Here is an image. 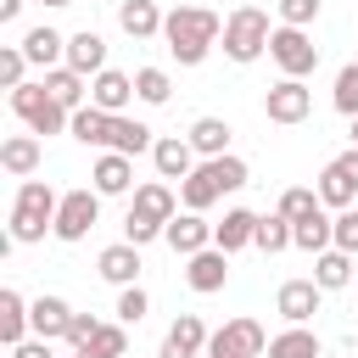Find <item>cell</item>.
<instances>
[{
  "mask_svg": "<svg viewBox=\"0 0 358 358\" xmlns=\"http://www.w3.org/2000/svg\"><path fill=\"white\" fill-rule=\"evenodd\" d=\"M162 22H168V11H162L157 0H117V28H123L129 39H157Z\"/></svg>",
  "mask_w": 358,
  "mask_h": 358,
  "instance_id": "cell-20",
  "label": "cell"
},
{
  "mask_svg": "<svg viewBox=\"0 0 358 358\" xmlns=\"http://www.w3.org/2000/svg\"><path fill=\"white\" fill-rule=\"evenodd\" d=\"M101 218V190L95 185H78V190H62V207H56V241L78 246Z\"/></svg>",
  "mask_w": 358,
  "mask_h": 358,
  "instance_id": "cell-6",
  "label": "cell"
},
{
  "mask_svg": "<svg viewBox=\"0 0 358 358\" xmlns=\"http://www.w3.org/2000/svg\"><path fill=\"white\" fill-rule=\"evenodd\" d=\"M67 67H73V73H84V78L106 73V39H101L95 28H78V34H67Z\"/></svg>",
  "mask_w": 358,
  "mask_h": 358,
  "instance_id": "cell-21",
  "label": "cell"
},
{
  "mask_svg": "<svg viewBox=\"0 0 358 358\" xmlns=\"http://www.w3.org/2000/svg\"><path fill=\"white\" fill-rule=\"evenodd\" d=\"M123 241H129V246H151V241H162V224H151V218L129 213V218H123Z\"/></svg>",
  "mask_w": 358,
  "mask_h": 358,
  "instance_id": "cell-42",
  "label": "cell"
},
{
  "mask_svg": "<svg viewBox=\"0 0 358 358\" xmlns=\"http://www.w3.org/2000/svg\"><path fill=\"white\" fill-rule=\"evenodd\" d=\"M330 162H336V168L347 173V185L358 190V145H352V151H341V157H330Z\"/></svg>",
  "mask_w": 358,
  "mask_h": 358,
  "instance_id": "cell-46",
  "label": "cell"
},
{
  "mask_svg": "<svg viewBox=\"0 0 358 358\" xmlns=\"http://www.w3.org/2000/svg\"><path fill=\"white\" fill-rule=\"evenodd\" d=\"M11 358H56V352H50V341H39V336H28L22 347H11Z\"/></svg>",
  "mask_w": 358,
  "mask_h": 358,
  "instance_id": "cell-45",
  "label": "cell"
},
{
  "mask_svg": "<svg viewBox=\"0 0 358 358\" xmlns=\"http://www.w3.org/2000/svg\"><path fill=\"white\" fill-rule=\"evenodd\" d=\"M22 6H28V0H0V22H17V17H22Z\"/></svg>",
  "mask_w": 358,
  "mask_h": 358,
  "instance_id": "cell-48",
  "label": "cell"
},
{
  "mask_svg": "<svg viewBox=\"0 0 358 358\" xmlns=\"http://www.w3.org/2000/svg\"><path fill=\"white\" fill-rule=\"evenodd\" d=\"M39 6H73V0H39Z\"/></svg>",
  "mask_w": 358,
  "mask_h": 358,
  "instance_id": "cell-49",
  "label": "cell"
},
{
  "mask_svg": "<svg viewBox=\"0 0 358 358\" xmlns=\"http://www.w3.org/2000/svg\"><path fill=\"white\" fill-rule=\"evenodd\" d=\"M162 241H168L179 257H196V252H207V246H213V224H207L201 213H179V218H168Z\"/></svg>",
  "mask_w": 358,
  "mask_h": 358,
  "instance_id": "cell-16",
  "label": "cell"
},
{
  "mask_svg": "<svg viewBox=\"0 0 358 358\" xmlns=\"http://www.w3.org/2000/svg\"><path fill=\"white\" fill-rule=\"evenodd\" d=\"M218 336H224L235 352H246V358H263V352H268V330H263L257 319H229Z\"/></svg>",
  "mask_w": 358,
  "mask_h": 358,
  "instance_id": "cell-32",
  "label": "cell"
},
{
  "mask_svg": "<svg viewBox=\"0 0 358 358\" xmlns=\"http://www.w3.org/2000/svg\"><path fill=\"white\" fill-rule=\"evenodd\" d=\"M336 252H347V257H358V207H347V213H336Z\"/></svg>",
  "mask_w": 358,
  "mask_h": 358,
  "instance_id": "cell-44",
  "label": "cell"
},
{
  "mask_svg": "<svg viewBox=\"0 0 358 358\" xmlns=\"http://www.w3.org/2000/svg\"><path fill=\"white\" fill-rule=\"evenodd\" d=\"M313 285H319V291H347V285H352V257L336 252V246L319 252V257H313Z\"/></svg>",
  "mask_w": 358,
  "mask_h": 358,
  "instance_id": "cell-29",
  "label": "cell"
},
{
  "mask_svg": "<svg viewBox=\"0 0 358 358\" xmlns=\"http://www.w3.org/2000/svg\"><path fill=\"white\" fill-rule=\"evenodd\" d=\"M67 134H73L78 145H101V151H106V140H112V112H101V106H78L73 123H67Z\"/></svg>",
  "mask_w": 358,
  "mask_h": 358,
  "instance_id": "cell-27",
  "label": "cell"
},
{
  "mask_svg": "<svg viewBox=\"0 0 358 358\" xmlns=\"http://www.w3.org/2000/svg\"><path fill=\"white\" fill-rule=\"evenodd\" d=\"M268 56H274L280 78H308V73L319 67V45H313V34H308V28H285V22H274Z\"/></svg>",
  "mask_w": 358,
  "mask_h": 358,
  "instance_id": "cell-5",
  "label": "cell"
},
{
  "mask_svg": "<svg viewBox=\"0 0 358 358\" xmlns=\"http://www.w3.org/2000/svg\"><path fill=\"white\" fill-rule=\"evenodd\" d=\"M95 336H101V319H95V313H73V324H67V347L84 352Z\"/></svg>",
  "mask_w": 358,
  "mask_h": 358,
  "instance_id": "cell-43",
  "label": "cell"
},
{
  "mask_svg": "<svg viewBox=\"0 0 358 358\" xmlns=\"http://www.w3.org/2000/svg\"><path fill=\"white\" fill-rule=\"evenodd\" d=\"M313 190H319V201H324L330 213H347V207L358 201V190L347 185V173H341L336 162H324V168H319V185H313Z\"/></svg>",
  "mask_w": 358,
  "mask_h": 358,
  "instance_id": "cell-30",
  "label": "cell"
},
{
  "mask_svg": "<svg viewBox=\"0 0 358 358\" xmlns=\"http://www.w3.org/2000/svg\"><path fill=\"white\" fill-rule=\"evenodd\" d=\"M151 145H157V134H151V123H140V117H112V140H106V151H123V157H151Z\"/></svg>",
  "mask_w": 358,
  "mask_h": 358,
  "instance_id": "cell-25",
  "label": "cell"
},
{
  "mask_svg": "<svg viewBox=\"0 0 358 358\" xmlns=\"http://www.w3.org/2000/svg\"><path fill=\"white\" fill-rule=\"evenodd\" d=\"M352 358H358V352H352Z\"/></svg>",
  "mask_w": 358,
  "mask_h": 358,
  "instance_id": "cell-53",
  "label": "cell"
},
{
  "mask_svg": "<svg viewBox=\"0 0 358 358\" xmlns=\"http://www.w3.org/2000/svg\"><path fill=\"white\" fill-rule=\"evenodd\" d=\"M280 218H291V224H308L313 213H330L324 201H319V190L313 185H291V190H280V207H274Z\"/></svg>",
  "mask_w": 358,
  "mask_h": 358,
  "instance_id": "cell-31",
  "label": "cell"
},
{
  "mask_svg": "<svg viewBox=\"0 0 358 358\" xmlns=\"http://www.w3.org/2000/svg\"><path fill=\"white\" fill-rule=\"evenodd\" d=\"M229 134H235V129H229V117H196L185 140H190V145H196V157L207 162V157H229Z\"/></svg>",
  "mask_w": 358,
  "mask_h": 358,
  "instance_id": "cell-26",
  "label": "cell"
},
{
  "mask_svg": "<svg viewBox=\"0 0 358 358\" xmlns=\"http://www.w3.org/2000/svg\"><path fill=\"white\" fill-rule=\"evenodd\" d=\"M22 73H28V56H22V45H0V84H6V90H22V84H28Z\"/></svg>",
  "mask_w": 358,
  "mask_h": 358,
  "instance_id": "cell-41",
  "label": "cell"
},
{
  "mask_svg": "<svg viewBox=\"0 0 358 358\" xmlns=\"http://www.w3.org/2000/svg\"><path fill=\"white\" fill-rule=\"evenodd\" d=\"M201 168H207V173H213V179H218V185H224V190H241V185H246V179H252V168H246V162H241V157H235V151H229V157H207V162H201Z\"/></svg>",
  "mask_w": 358,
  "mask_h": 358,
  "instance_id": "cell-38",
  "label": "cell"
},
{
  "mask_svg": "<svg viewBox=\"0 0 358 358\" xmlns=\"http://www.w3.org/2000/svg\"><path fill=\"white\" fill-rule=\"evenodd\" d=\"M39 84H45V90H50V101H56V106H67V112L90 106V78H84V73H73L67 62H62V67H50Z\"/></svg>",
  "mask_w": 358,
  "mask_h": 358,
  "instance_id": "cell-23",
  "label": "cell"
},
{
  "mask_svg": "<svg viewBox=\"0 0 358 358\" xmlns=\"http://www.w3.org/2000/svg\"><path fill=\"white\" fill-rule=\"evenodd\" d=\"M84 358H129V324H101V336L84 347Z\"/></svg>",
  "mask_w": 358,
  "mask_h": 358,
  "instance_id": "cell-36",
  "label": "cell"
},
{
  "mask_svg": "<svg viewBox=\"0 0 358 358\" xmlns=\"http://www.w3.org/2000/svg\"><path fill=\"white\" fill-rule=\"evenodd\" d=\"M28 336H34V324H28V296H22L17 285H6V291H0V341H6V352L22 347Z\"/></svg>",
  "mask_w": 358,
  "mask_h": 358,
  "instance_id": "cell-22",
  "label": "cell"
},
{
  "mask_svg": "<svg viewBox=\"0 0 358 358\" xmlns=\"http://www.w3.org/2000/svg\"><path fill=\"white\" fill-rule=\"evenodd\" d=\"M134 95H140L145 106H168V101H173V78H168V67H140V73H134Z\"/></svg>",
  "mask_w": 358,
  "mask_h": 358,
  "instance_id": "cell-34",
  "label": "cell"
},
{
  "mask_svg": "<svg viewBox=\"0 0 358 358\" xmlns=\"http://www.w3.org/2000/svg\"><path fill=\"white\" fill-rule=\"evenodd\" d=\"M268 358H319V336L308 324H291V330L268 336Z\"/></svg>",
  "mask_w": 358,
  "mask_h": 358,
  "instance_id": "cell-33",
  "label": "cell"
},
{
  "mask_svg": "<svg viewBox=\"0 0 358 358\" xmlns=\"http://www.w3.org/2000/svg\"><path fill=\"white\" fill-rule=\"evenodd\" d=\"M213 201H224V185H218L207 168H196V173L179 185V207H185V213H207Z\"/></svg>",
  "mask_w": 358,
  "mask_h": 358,
  "instance_id": "cell-28",
  "label": "cell"
},
{
  "mask_svg": "<svg viewBox=\"0 0 358 358\" xmlns=\"http://www.w3.org/2000/svg\"><path fill=\"white\" fill-rule=\"evenodd\" d=\"M90 185H95L101 196H129V190H140V185H134V157H123V151H101L95 168H90Z\"/></svg>",
  "mask_w": 358,
  "mask_h": 358,
  "instance_id": "cell-13",
  "label": "cell"
},
{
  "mask_svg": "<svg viewBox=\"0 0 358 358\" xmlns=\"http://www.w3.org/2000/svg\"><path fill=\"white\" fill-rule=\"evenodd\" d=\"M67 358H84V352H67Z\"/></svg>",
  "mask_w": 358,
  "mask_h": 358,
  "instance_id": "cell-51",
  "label": "cell"
},
{
  "mask_svg": "<svg viewBox=\"0 0 358 358\" xmlns=\"http://www.w3.org/2000/svg\"><path fill=\"white\" fill-rule=\"evenodd\" d=\"M313 112V90L302 84V78H280V84H268V95H263V117L268 123H302Z\"/></svg>",
  "mask_w": 358,
  "mask_h": 358,
  "instance_id": "cell-7",
  "label": "cell"
},
{
  "mask_svg": "<svg viewBox=\"0 0 358 358\" xmlns=\"http://www.w3.org/2000/svg\"><path fill=\"white\" fill-rule=\"evenodd\" d=\"M101 6H117V0H101Z\"/></svg>",
  "mask_w": 358,
  "mask_h": 358,
  "instance_id": "cell-52",
  "label": "cell"
},
{
  "mask_svg": "<svg viewBox=\"0 0 358 358\" xmlns=\"http://www.w3.org/2000/svg\"><path fill=\"white\" fill-rule=\"evenodd\" d=\"M28 324L39 341H67V324H73V308L62 296H34L28 302Z\"/></svg>",
  "mask_w": 358,
  "mask_h": 358,
  "instance_id": "cell-19",
  "label": "cell"
},
{
  "mask_svg": "<svg viewBox=\"0 0 358 358\" xmlns=\"http://www.w3.org/2000/svg\"><path fill=\"white\" fill-rule=\"evenodd\" d=\"M162 39H168V56L179 67H201L207 50L224 39V17L207 11V6H173L168 22H162Z\"/></svg>",
  "mask_w": 358,
  "mask_h": 358,
  "instance_id": "cell-1",
  "label": "cell"
},
{
  "mask_svg": "<svg viewBox=\"0 0 358 358\" xmlns=\"http://www.w3.org/2000/svg\"><path fill=\"white\" fill-rule=\"evenodd\" d=\"M17 45H22L28 67H39V73H50V67H62V62H67V34H56V28H45V22H39V28H28Z\"/></svg>",
  "mask_w": 358,
  "mask_h": 358,
  "instance_id": "cell-15",
  "label": "cell"
},
{
  "mask_svg": "<svg viewBox=\"0 0 358 358\" xmlns=\"http://www.w3.org/2000/svg\"><path fill=\"white\" fill-rule=\"evenodd\" d=\"M224 280H229V252L207 246V252L185 257V285H190L196 296H213V291H224Z\"/></svg>",
  "mask_w": 358,
  "mask_h": 358,
  "instance_id": "cell-12",
  "label": "cell"
},
{
  "mask_svg": "<svg viewBox=\"0 0 358 358\" xmlns=\"http://www.w3.org/2000/svg\"><path fill=\"white\" fill-rule=\"evenodd\" d=\"M319 296H324V291H319V285H313V274H308V280H285V285H280V296H274V308H280V319H285V324H308V319L319 313Z\"/></svg>",
  "mask_w": 358,
  "mask_h": 358,
  "instance_id": "cell-17",
  "label": "cell"
},
{
  "mask_svg": "<svg viewBox=\"0 0 358 358\" xmlns=\"http://www.w3.org/2000/svg\"><path fill=\"white\" fill-rule=\"evenodd\" d=\"M330 106H336L341 117H358V62H347V67L336 73V90H330Z\"/></svg>",
  "mask_w": 358,
  "mask_h": 358,
  "instance_id": "cell-37",
  "label": "cell"
},
{
  "mask_svg": "<svg viewBox=\"0 0 358 358\" xmlns=\"http://www.w3.org/2000/svg\"><path fill=\"white\" fill-rule=\"evenodd\" d=\"M129 213H140V218H151V224H162V229H168V218H179V190H173L168 179H145V185L134 190Z\"/></svg>",
  "mask_w": 358,
  "mask_h": 358,
  "instance_id": "cell-14",
  "label": "cell"
},
{
  "mask_svg": "<svg viewBox=\"0 0 358 358\" xmlns=\"http://www.w3.org/2000/svg\"><path fill=\"white\" fill-rule=\"evenodd\" d=\"M151 168H157V179L185 185V179L201 168V157H196V145H190L185 134H157V145H151Z\"/></svg>",
  "mask_w": 358,
  "mask_h": 358,
  "instance_id": "cell-8",
  "label": "cell"
},
{
  "mask_svg": "<svg viewBox=\"0 0 358 358\" xmlns=\"http://www.w3.org/2000/svg\"><path fill=\"white\" fill-rule=\"evenodd\" d=\"M268 39H274V28H268V11L263 6H235L229 17H224V56L229 62H257V56H268Z\"/></svg>",
  "mask_w": 358,
  "mask_h": 358,
  "instance_id": "cell-3",
  "label": "cell"
},
{
  "mask_svg": "<svg viewBox=\"0 0 358 358\" xmlns=\"http://www.w3.org/2000/svg\"><path fill=\"white\" fill-rule=\"evenodd\" d=\"M252 246H257V252H268V257H274V252H285V246H291V218L263 213V218H257V241H252Z\"/></svg>",
  "mask_w": 358,
  "mask_h": 358,
  "instance_id": "cell-35",
  "label": "cell"
},
{
  "mask_svg": "<svg viewBox=\"0 0 358 358\" xmlns=\"http://www.w3.org/2000/svg\"><path fill=\"white\" fill-rule=\"evenodd\" d=\"M129 101H140V95H134V73L106 67V73H95V78H90V106H101V112L123 117V112H129Z\"/></svg>",
  "mask_w": 358,
  "mask_h": 358,
  "instance_id": "cell-10",
  "label": "cell"
},
{
  "mask_svg": "<svg viewBox=\"0 0 358 358\" xmlns=\"http://www.w3.org/2000/svg\"><path fill=\"white\" fill-rule=\"evenodd\" d=\"M56 207H62V190H50L45 179H22L17 196H11V241L17 246H34L45 235H56Z\"/></svg>",
  "mask_w": 358,
  "mask_h": 358,
  "instance_id": "cell-2",
  "label": "cell"
},
{
  "mask_svg": "<svg viewBox=\"0 0 358 358\" xmlns=\"http://www.w3.org/2000/svg\"><path fill=\"white\" fill-rule=\"evenodd\" d=\"M11 112L28 123V134H67V123H73V112L67 106H56L50 101V90L45 84H22V90H11Z\"/></svg>",
  "mask_w": 358,
  "mask_h": 358,
  "instance_id": "cell-4",
  "label": "cell"
},
{
  "mask_svg": "<svg viewBox=\"0 0 358 358\" xmlns=\"http://www.w3.org/2000/svg\"><path fill=\"white\" fill-rule=\"evenodd\" d=\"M352 145H358V117H352Z\"/></svg>",
  "mask_w": 358,
  "mask_h": 358,
  "instance_id": "cell-50",
  "label": "cell"
},
{
  "mask_svg": "<svg viewBox=\"0 0 358 358\" xmlns=\"http://www.w3.org/2000/svg\"><path fill=\"white\" fill-rule=\"evenodd\" d=\"M140 246H129V241H112V246H101V257H95V274L106 280V285H140Z\"/></svg>",
  "mask_w": 358,
  "mask_h": 358,
  "instance_id": "cell-11",
  "label": "cell"
},
{
  "mask_svg": "<svg viewBox=\"0 0 358 358\" xmlns=\"http://www.w3.org/2000/svg\"><path fill=\"white\" fill-rule=\"evenodd\" d=\"M112 313H117V324H140V319L151 313V296H145L140 285H123V291H117V308H112Z\"/></svg>",
  "mask_w": 358,
  "mask_h": 358,
  "instance_id": "cell-40",
  "label": "cell"
},
{
  "mask_svg": "<svg viewBox=\"0 0 358 358\" xmlns=\"http://www.w3.org/2000/svg\"><path fill=\"white\" fill-rule=\"evenodd\" d=\"M207 358H246V352H235V347H229V341L213 330V341H207Z\"/></svg>",
  "mask_w": 358,
  "mask_h": 358,
  "instance_id": "cell-47",
  "label": "cell"
},
{
  "mask_svg": "<svg viewBox=\"0 0 358 358\" xmlns=\"http://www.w3.org/2000/svg\"><path fill=\"white\" fill-rule=\"evenodd\" d=\"M39 157H45L39 134H6V145H0V168H6L11 179H34Z\"/></svg>",
  "mask_w": 358,
  "mask_h": 358,
  "instance_id": "cell-24",
  "label": "cell"
},
{
  "mask_svg": "<svg viewBox=\"0 0 358 358\" xmlns=\"http://www.w3.org/2000/svg\"><path fill=\"white\" fill-rule=\"evenodd\" d=\"M257 218H263V213H252V207H229V213H224V224H213V246L235 257L241 246H252V241H257Z\"/></svg>",
  "mask_w": 358,
  "mask_h": 358,
  "instance_id": "cell-18",
  "label": "cell"
},
{
  "mask_svg": "<svg viewBox=\"0 0 358 358\" xmlns=\"http://www.w3.org/2000/svg\"><path fill=\"white\" fill-rule=\"evenodd\" d=\"M274 11H280L285 28H313L319 11H324V0H274Z\"/></svg>",
  "mask_w": 358,
  "mask_h": 358,
  "instance_id": "cell-39",
  "label": "cell"
},
{
  "mask_svg": "<svg viewBox=\"0 0 358 358\" xmlns=\"http://www.w3.org/2000/svg\"><path fill=\"white\" fill-rule=\"evenodd\" d=\"M207 341H213V330L201 324V313H179V319L168 324L157 358H207Z\"/></svg>",
  "mask_w": 358,
  "mask_h": 358,
  "instance_id": "cell-9",
  "label": "cell"
}]
</instances>
